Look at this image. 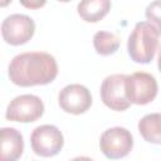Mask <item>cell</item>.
Listing matches in <instances>:
<instances>
[{"label": "cell", "mask_w": 161, "mask_h": 161, "mask_svg": "<svg viewBox=\"0 0 161 161\" xmlns=\"http://www.w3.org/2000/svg\"><path fill=\"white\" fill-rule=\"evenodd\" d=\"M10 80L19 87L45 86L58 75V64L45 52H26L15 55L8 68Z\"/></svg>", "instance_id": "obj_1"}, {"label": "cell", "mask_w": 161, "mask_h": 161, "mask_svg": "<svg viewBox=\"0 0 161 161\" xmlns=\"http://www.w3.org/2000/svg\"><path fill=\"white\" fill-rule=\"evenodd\" d=\"M160 42V28L148 21H138L127 42V52L135 63L148 64L153 60Z\"/></svg>", "instance_id": "obj_2"}, {"label": "cell", "mask_w": 161, "mask_h": 161, "mask_svg": "<svg viewBox=\"0 0 161 161\" xmlns=\"http://www.w3.org/2000/svg\"><path fill=\"white\" fill-rule=\"evenodd\" d=\"M125 91L127 99L138 106L151 103L157 96L158 86L153 75L146 72H135L126 75Z\"/></svg>", "instance_id": "obj_3"}, {"label": "cell", "mask_w": 161, "mask_h": 161, "mask_svg": "<svg viewBox=\"0 0 161 161\" xmlns=\"http://www.w3.org/2000/svg\"><path fill=\"white\" fill-rule=\"evenodd\" d=\"M44 113L43 101L34 94H21L15 97L8 104L5 117L8 121L31 123L39 119Z\"/></svg>", "instance_id": "obj_4"}, {"label": "cell", "mask_w": 161, "mask_h": 161, "mask_svg": "<svg viewBox=\"0 0 161 161\" xmlns=\"http://www.w3.org/2000/svg\"><path fill=\"white\" fill-rule=\"evenodd\" d=\"M30 145L35 155L42 157H52L62 151L64 137L58 127L53 125H43L31 132Z\"/></svg>", "instance_id": "obj_5"}, {"label": "cell", "mask_w": 161, "mask_h": 161, "mask_svg": "<svg viewBox=\"0 0 161 161\" xmlns=\"http://www.w3.org/2000/svg\"><path fill=\"white\" fill-rule=\"evenodd\" d=\"M133 147V137L125 127H111L106 130L99 138L102 153L111 160L126 157Z\"/></svg>", "instance_id": "obj_6"}, {"label": "cell", "mask_w": 161, "mask_h": 161, "mask_svg": "<svg viewBox=\"0 0 161 161\" xmlns=\"http://www.w3.org/2000/svg\"><path fill=\"white\" fill-rule=\"evenodd\" d=\"M35 33L34 20L24 14H13L5 18L1 24L3 39L10 45H23L28 43Z\"/></svg>", "instance_id": "obj_7"}, {"label": "cell", "mask_w": 161, "mask_h": 161, "mask_svg": "<svg viewBox=\"0 0 161 161\" xmlns=\"http://www.w3.org/2000/svg\"><path fill=\"white\" fill-rule=\"evenodd\" d=\"M125 74H111L106 77L101 84V99L112 111H126L131 102L126 97Z\"/></svg>", "instance_id": "obj_8"}, {"label": "cell", "mask_w": 161, "mask_h": 161, "mask_svg": "<svg viewBox=\"0 0 161 161\" xmlns=\"http://www.w3.org/2000/svg\"><path fill=\"white\" fill-rule=\"evenodd\" d=\"M59 107L72 114H82L92 106V94L82 84H68L58 94Z\"/></svg>", "instance_id": "obj_9"}, {"label": "cell", "mask_w": 161, "mask_h": 161, "mask_svg": "<svg viewBox=\"0 0 161 161\" xmlns=\"http://www.w3.org/2000/svg\"><path fill=\"white\" fill-rule=\"evenodd\" d=\"M24 151V140L14 127L0 128V161H15Z\"/></svg>", "instance_id": "obj_10"}, {"label": "cell", "mask_w": 161, "mask_h": 161, "mask_svg": "<svg viewBox=\"0 0 161 161\" xmlns=\"http://www.w3.org/2000/svg\"><path fill=\"white\" fill-rule=\"evenodd\" d=\"M78 15L87 23H98L111 10V0H80Z\"/></svg>", "instance_id": "obj_11"}, {"label": "cell", "mask_w": 161, "mask_h": 161, "mask_svg": "<svg viewBox=\"0 0 161 161\" xmlns=\"http://www.w3.org/2000/svg\"><path fill=\"white\" fill-rule=\"evenodd\" d=\"M160 121L161 116L158 112L146 114L138 122V132L143 137L145 141L160 145L161 143V131H160Z\"/></svg>", "instance_id": "obj_12"}, {"label": "cell", "mask_w": 161, "mask_h": 161, "mask_svg": "<svg viewBox=\"0 0 161 161\" xmlns=\"http://www.w3.org/2000/svg\"><path fill=\"white\" fill-rule=\"evenodd\" d=\"M119 38L109 31H97L93 36V45L99 55H111L116 53L119 48Z\"/></svg>", "instance_id": "obj_13"}, {"label": "cell", "mask_w": 161, "mask_h": 161, "mask_svg": "<svg viewBox=\"0 0 161 161\" xmlns=\"http://www.w3.org/2000/svg\"><path fill=\"white\" fill-rule=\"evenodd\" d=\"M146 18H147V20H150L148 23L160 28V25H158V21H160V1L158 0H155L152 4H150L147 6Z\"/></svg>", "instance_id": "obj_14"}, {"label": "cell", "mask_w": 161, "mask_h": 161, "mask_svg": "<svg viewBox=\"0 0 161 161\" xmlns=\"http://www.w3.org/2000/svg\"><path fill=\"white\" fill-rule=\"evenodd\" d=\"M20 4L26 8V9H30V10H36V9H40L45 5L47 0H19Z\"/></svg>", "instance_id": "obj_15"}, {"label": "cell", "mask_w": 161, "mask_h": 161, "mask_svg": "<svg viewBox=\"0 0 161 161\" xmlns=\"http://www.w3.org/2000/svg\"><path fill=\"white\" fill-rule=\"evenodd\" d=\"M10 3H11V0H0V8H6Z\"/></svg>", "instance_id": "obj_16"}, {"label": "cell", "mask_w": 161, "mask_h": 161, "mask_svg": "<svg viewBox=\"0 0 161 161\" xmlns=\"http://www.w3.org/2000/svg\"><path fill=\"white\" fill-rule=\"evenodd\" d=\"M58 1H60V3H69L70 0H58Z\"/></svg>", "instance_id": "obj_17"}]
</instances>
